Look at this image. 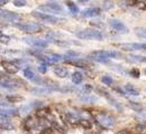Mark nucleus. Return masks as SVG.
I'll use <instances>...</instances> for the list:
<instances>
[{
    "label": "nucleus",
    "instance_id": "412c9836",
    "mask_svg": "<svg viewBox=\"0 0 146 134\" xmlns=\"http://www.w3.org/2000/svg\"><path fill=\"white\" fill-rule=\"evenodd\" d=\"M79 101L82 103H87V104H92L96 103L98 101V98L96 96H90V95H82L79 97Z\"/></svg>",
    "mask_w": 146,
    "mask_h": 134
},
{
    "label": "nucleus",
    "instance_id": "f3484780",
    "mask_svg": "<svg viewBox=\"0 0 146 134\" xmlns=\"http://www.w3.org/2000/svg\"><path fill=\"white\" fill-rule=\"evenodd\" d=\"M54 91H57L55 88H50V87H35L31 90V93L35 94V95H48L51 93H53Z\"/></svg>",
    "mask_w": 146,
    "mask_h": 134
},
{
    "label": "nucleus",
    "instance_id": "72a5a7b5",
    "mask_svg": "<svg viewBox=\"0 0 146 134\" xmlns=\"http://www.w3.org/2000/svg\"><path fill=\"white\" fill-rule=\"evenodd\" d=\"M47 64L46 63H42V64H39L38 65V67H37V71L39 72V73H42V74H45L46 72H47Z\"/></svg>",
    "mask_w": 146,
    "mask_h": 134
},
{
    "label": "nucleus",
    "instance_id": "f8f14e48",
    "mask_svg": "<svg viewBox=\"0 0 146 134\" xmlns=\"http://www.w3.org/2000/svg\"><path fill=\"white\" fill-rule=\"evenodd\" d=\"M19 114V110L14 109V107H5L0 112V117L1 120H9L10 117L17 116Z\"/></svg>",
    "mask_w": 146,
    "mask_h": 134
},
{
    "label": "nucleus",
    "instance_id": "423d86ee",
    "mask_svg": "<svg viewBox=\"0 0 146 134\" xmlns=\"http://www.w3.org/2000/svg\"><path fill=\"white\" fill-rule=\"evenodd\" d=\"M97 92H98L100 95L105 96V97H106V99L109 102L110 104H111V105H112V106H113L116 110H118L119 112H123V110H124V109H123L121 104H120V103H119V102H118L116 98H113L112 96L110 95L109 93H108V92H107L105 88H102V87H98V88H97Z\"/></svg>",
    "mask_w": 146,
    "mask_h": 134
},
{
    "label": "nucleus",
    "instance_id": "dca6fc26",
    "mask_svg": "<svg viewBox=\"0 0 146 134\" xmlns=\"http://www.w3.org/2000/svg\"><path fill=\"white\" fill-rule=\"evenodd\" d=\"M101 8L99 7H92V8H88V9H84L82 11V16L84 17H88V18H91V17H97L101 14Z\"/></svg>",
    "mask_w": 146,
    "mask_h": 134
},
{
    "label": "nucleus",
    "instance_id": "58836bf2",
    "mask_svg": "<svg viewBox=\"0 0 146 134\" xmlns=\"http://www.w3.org/2000/svg\"><path fill=\"white\" fill-rule=\"evenodd\" d=\"M145 129H146L145 124H137V125H136V130L139 131V132H143Z\"/></svg>",
    "mask_w": 146,
    "mask_h": 134
},
{
    "label": "nucleus",
    "instance_id": "b1692460",
    "mask_svg": "<svg viewBox=\"0 0 146 134\" xmlns=\"http://www.w3.org/2000/svg\"><path fill=\"white\" fill-rule=\"evenodd\" d=\"M92 90H93L92 85H90V84H84V85H82V87H80V88H79V92H80V93H82V94L88 95V94H90V93H91Z\"/></svg>",
    "mask_w": 146,
    "mask_h": 134
},
{
    "label": "nucleus",
    "instance_id": "e433bc0d",
    "mask_svg": "<svg viewBox=\"0 0 146 134\" xmlns=\"http://www.w3.org/2000/svg\"><path fill=\"white\" fill-rule=\"evenodd\" d=\"M130 57L137 61H141V63H146V57L145 56H136V55H130Z\"/></svg>",
    "mask_w": 146,
    "mask_h": 134
},
{
    "label": "nucleus",
    "instance_id": "6ab92c4d",
    "mask_svg": "<svg viewBox=\"0 0 146 134\" xmlns=\"http://www.w3.org/2000/svg\"><path fill=\"white\" fill-rule=\"evenodd\" d=\"M53 72H54L55 75L57 77H60V78H65V77L68 76V74H69L68 71L64 67H61V66H55Z\"/></svg>",
    "mask_w": 146,
    "mask_h": 134
},
{
    "label": "nucleus",
    "instance_id": "bb28decb",
    "mask_svg": "<svg viewBox=\"0 0 146 134\" xmlns=\"http://www.w3.org/2000/svg\"><path fill=\"white\" fill-rule=\"evenodd\" d=\"M68 64H71L73 66H75V67H79V68H86L87 67V65H86V63L84 61H78V60H68L66 61Z\"/></svg>",
    "mask_w": 146,
    "mask_h": 134
},
{
    "label": "nucleus",
    "instance_id": "7ed1b4c3",
    "mask_svg": "<svg viewBox=\"0 0 146 134\" xmlns=\"http://www.w3.org/2000/svg\"><path fill=\"white\" fill-rule=\"evenodd\" d=\"M18 29L23 30L24 33L26 34H37V33H40L43 29H44V26L38 24V22H33V21H28V22H19L17 25H15Z\"/></svg>",
    "mask_w": 146,
    "mask_h": 134
},
{
    "label": "nucleus",
    "instance_id": "393cba45",
    "mask_svg": "<svg viewBox=\"0 0 146 134\" xmlns=\"http://www.w3.org/2000/svg\"><path fill=\"white\" fill-rule=\"evenodd\" d=\"M1 129H3V130H14L15 126L9 122V120H1Z\"/></svg>",
    "mask_w": 146,
    "mask_h": 134
},
{
    "label": "nucleus",
    "instance_id": "a211bd4d",
    "mask_svg": "<svg viewBox=\"0 0 146 134\" xmlns=\"http://www.w3.org/2000/svg\"><path fill=\"white\" fill-rule=\"evenodd\" d=\"M124 91H125L127 94H129V95H131V96L139 95V91H138V88L135 87V86L131 85V84H126L125 87H124Z\"/></svg>",
    "mask_w": 146,
    "mask_h": 134
},
{
    "label": "nucleus",
    "instance_id": "aec40b11",
    "mask_svg": "<svg viewBox=\"0 0 146 134\" xmlns=\"http://www.w3.org/2000/svg\"><path fill=\"white\" fill-rule=\"evenodd\" d=\"M50 114V109L48 107H42V109H38L36 110V113H35V116L43 120V118H46Z\"/></svg>",
    "mask_w": 146,
    "mask_h": 134
},
{
    "label": "nucleus",
    "instance_id": "a18cd8bd",
    "mask_svg": "<svg viewBox=\"0 0 146 134\" xmlns=\"http://www.w3.org/2000/svg\"><path fill=\"white\" fill-rule=\"evenodd\" d=\"M144 74H145V75H146V68H145V69H144Z\"/></svg>",
    "mask_w": 146,
    "mask_h": 134
},
{
    "label": "nucleus",
    "instance_id": "79ce46f5",
    "mask_svg": "<svg viewBox=\"0 0 146 134\" xmlns=\"http://www.w3.org/2000/svg\"><path fill=\"white\" fill-rule=\"evenodd\" d=\"M115 92H117V93H119V94H121V95L126 94V92H125L123 88H120V87H116V88H115Z\"/></svg>",
    "mask_w": 146,
    "mask_h": 134
},
{
    "label": "nucleus",
    "instance_id": "2eb2a0df",
    "mask_svg": "<svg viewBox=\"0 0 146 134\" xmlns=\"http://www.w3.org/2000/svg\"><path fill=\"white\" fill-rule=\"evenodd\" d=\"M146 44H141V42H130V44H121L120 47L125 50H141L145 49Z\"/></svg>",
    "mask_w": 146,
    "mask_h": 134
},
{
    "label": "nucleus",
    "instance_id": "6e6552de",
    "mask_svg": "<svg viewBox=\"0 0 146 134\" xmlns=\"http://www.w3.org/2000/svg\"><path fill=\"white\" fill-rule=\"evenodd\" d=\"M0 16H1V18L3 20H6V21H8L10 24H15V25L19 24V20H20V16H19L18 14H16L14 11L5 10V9H1Z\"/></svg>",
    "mask_w": 146,
    "mask_h": 134
},
{
    "label": "nucleus",
    "instance_id": "5701e85b",
    "mask_svg": "<svg viewBox=\"0 0 146 134\" xmlns=\"http://www.w3.org/2000/svg\"><path fill=\"white\" fill-rule=\"evenodd\" d=\"M23 74H24V76L26 77L28 80H34V79L36 78L35 73H34L31 68H25V69H24V72H23Z\"/></svg>",
    "mask_w": 146,
    "mask_h": 134
},
{
    "label": "nucleus",
    "instance_id": "ea45409f",
    "mask_svg": "<svg viewBox=\"0 0 146 134\" xmlns=\"http://www.w3.org/2000/svg\"><path fill=\"white\" fill-rule=\"evenodd\" d=\"M54 42L56 45H58V46H62V47H63V46H68V42H66V41H63V40H57V39H56Z\"/></svg>",
    "mask_w": 146,
    "mask_h": 134
},
{
    "label": "nucleus",
    "instance_id": "37998d69",
    "mask_svg": "<svg viewBox=\"0 0 146 134\" xmlns=\"http://www.w3.org/2000/svg\"><path fill=\"white\" fill-rule=\"evenodd\" d=\"M112 7H113V3H112V2H105V8L110 9V8H112Z\"/></svg>",
    "mask_w": 146,
    "mask_h": 134
},
{
    "label": "nucleus",
    "instance_id": "c03bdc74",
    "mask_svg": "<svg viewBox=\"0 0 146 134\" xmlns=\"http://www.w3.org/2000/svg\"><path fill=\"white\" fill-rule=\"evenodd\" d=\"M117 134H129L128 133V131H126V130H123V131H120V132H118Z\"/></svg>",
    "mask_w": 146,
    "mask_h": 134
},
{
    "label": "nucleus",
    "instance_id": "cd10ccee",
    "mask_svg": "<svg viewBox=\"0 0 146 134\" xmlns=\"http://www.w3.org/2000/svg\"><path fill=\"white\" fill-rule=\"evenodd\" d=\"M76 57H79V54L75 53V52H68L66 54L63 55V59H65L66 61L68 60H72L73 58H76Z\"/></svg>",
    "mask_w": 146,
    "mask_h": 134
},
{
    "label": "nucleus",
    "instance_id": "0eeeda50",
    "mask_svg": "<svg viewBox=\"0 0 146 134\" xmlns=\"http://www.w3.org/2000/svg\"><path fill=\"white\" fill-rule=\"evenodd\" d=\"M27 45L33 46L35 48L42 49V48H46L48 46V41L42 38H35V37H25L23 39Z\"/></svg>",
    "mask_w": 146,
    "mask_h": 134
},
{
    "label": "nucleus",
    "instance_id": "9d476101",
    "mask_svg": "<svg viewBox=\"0 0 146 134\" xmlns=\"http://www.w3.org/2000/svg\"><path fill=\"white\" fill-rule=\"evenodd\" d=\"M109 25H110V27H111L115 31H117V33H120V34H126V33H128L127 26H126L121 20L116 19V18L110 19Z\"/></svg>",
    "mask_w": 146,
    "mask_h": 134
},
{
    "label": "nucleus",
    "instance_id": "473e14b6",
    "mask_svg": "<svg viewBox=\"0 0 146 134\" xmlns=\"http://www.w3.org/2000/svg\"><path fill=\"white\" fill-rule=\"evenodd\" d=\"M6 99L9 103H17V102H20L23 99V97H20V96H7Z\"/></svg>",
    "mask_w": 146,
    "mask_h": 134
},
{
    "label": "nucleus",
    "instance_id": "f257e3e1",
    "mask_svg": "<svg viewBox=\"0 0 146 134\" xmlns=\"http://www.w3.org/2000/svg\"><path fill=\"white\" fill-rule=\"evenodd\" d=\"M91 58L94 59L98 63H104V64H107L109 63V58H116L119 57V53L115 52V50H94L91 53Z\"/></svg>",
    "mask_w": 146,
    "mask_h": 134
},
{
    "label": "nucleus",
    "instance_id": "f704fd0d",
    "mask_svg": "<svg viewBox=\"0 0 146 134\" xmlns=\"http://www.w3.org/2000/svg\"><path fill=\"white\" fill-rule=\"evenodd\" d=\"M10 39H11V37L9 35H6V34H1L0 35V40H1L2 44H8L10 41Z\"/></svg>",
    "mask_w": 146,
    "mask_h": 134
},
{
    "label": "nucleus",
    "instance_id": "1a4fd4ad",
    "mask_svg": "<svg viewBox=\"0 0 146 134\" xmlns=\"http://www.w3.org/2000/svg\"><path fill=\"white\" fill-rule=\"evenodd\" d=\"M32 16L35 17L37 19L42 20V21H45V22H48V24H56L58 21V18L52 16V15H47V14H44V12H40V11H37L34 10L32 11Z\"/></svg>",
    "mask_w": 146,
    "mask_h": 134
},
{
    "label": "nucleus",
    "instance_id": "a878e982",
    "mask_svg": "<svg viewBox=\"0 0 146 134\" xmlns=\"http://www.w3.org/2000/svg\"><path fill=\"white\" fill-rule=\"evenodd\" d=\"M79 124H80L83 129H86V130H89V129L92 127L91 122H90L89 120H87V118H81V120L79 121Z\"/></svg>",
    "mask_w": 146,
    "mask_h": 134
},
{
    "label": "nucleus",
    "instance_id": "f03ea898",
    "mask_svg": "<svg viewBox=\"0 0 146 134\" xmlns=\"http://www.w3.org/2000/svg\"><path fill=\"white\" fill-rule=\"evenodd\" d=\"M75 36L78 38L86 39V40H102L104 39V34L100 30L93 29V28L82 29V30L78 31L75 34Z\"/></svg>",
    "mask_w": 146,
    "mask_h": 134
},
{
    "label": "nucleus",
    "instance_id": "4468645a",
    "mask_svg": "<svg viewBox=\"0 0 146 134\" xmlns=\"http://www.w3.org/2000/svg\"><path fill=\"white\" fill-rule=\"evenodd\" d=\"M1 66L8 74H16L19 72V67L14 61H1Z\"/></svg>",
    "mask_w": 146,
    "mask_h": 134
},
{
    "label": "nucleus",
    "instance_id": "2f4dec72",
    "mask_svg": "<svg viewBox=\"0 0 146 134\" xmlns=\"http://www.w3.org/2000/svg\"><path fill=\"white\" fill-rule=\"evenodd\" d=\"M33 110V106H32V104L29 103L28 105H25V106H23L21 107V110H20V113L21 114H24V115H27L31 111Z\"/></svg>",
    "mask_w": 146,
    "mask_h": 134
},
{
    "label": "nucleus",
    "instance_id": "39448f33",
    "mask_svg": "<svg viewBox=\"0 0 146 134\" xmlns=\"http://www.w3.org/2000/svg\"><path fill=\"white\" fill-rule=\"evenodd\" d=\"M38 9L40 11H50V12H54V14H58V15L63 14V8L57 2H46L44 5H40L38 7Z\"/></svg>",
    "mask_w": 146,
    "mask_h": 134
},
{
    "label": "nucleus",
    "instance_id": "a19ab883",
    "mask_svg": "<svg viewBox=\"0 0 146 134\" xmlns=\"http://www.w3.org/2000/svg\"><path fill=\"white\" fill-rule=\"evenodd\" d=\"M137 34L141 37H145L146 38V29H139V30H137Z\"/></svg>",
    "mask_w": 146,
    "mask_h": 134
},
{
    "label": "nucleus",
    "instance_id": "c9c22d12",
    "mask_svg": "<svg viewBox=\"0 0 146 134\" xmlns=\"http://www.w3.org/2000/svg\"><path fill=\"white\" fill-rule=\"evenodd\" d=\"M129 74H130V76L134 77V78H138L139 75H141V73H139V71H138L137 68H133V69L129 72Z\"/></svg>",
    "mask_w": 146,
    "mask_h": 134
},
{
    "label": "nucleus",
    "instance_id": "4be33fe9",
    "mask_svg": "<svg viewBox=\"0 0 146 134\" xmlns=\"http://www.w3.org/2000/svg\"><path fill=\"white\" fill-rule=\"evenodd\" d=\"M82 80H83V75H82V73H80V72H74V73L72 74L73 84L79 85V84L82 83Z\"/></svg>",
    "mask_w": 146,
    "mask_h": 134
},
{
    "label": "nucleus",
    "instance_id": "c85d7f7f",
    "mask_svg": "<svg viewBox=\"0 0 146 134\" xmlns=\"http://www.w3.org/2000/svg\"><path fill=\"white\" fill-rule=\"evenodd\" d=\"M66 6L69 7L70 11H71L72 14H74V15L79 12V8H78V6H76V5H75L73 1H68V2H66Z\"/></svg>",
    "mask_w": 146,
    "mask_h": 134
},
{
    "label": "nucleus",
    "instance_id": "49530a36",
    "mask_svg": "<svg viewBox=\"0 0 146 134\" xmlns=\"http://www.w3.org/2000/svg\"><path fill=\"white\" fill-rule=\"evenodd\" d=\"M145 50H146V46H145Z\"/></svg>",
    "mask_w": 146,
    "mask_h": 134
},
{
    "label": "nucleus",
    "instance_id": "9b49d317",
    "mask_svg": "<svg viewBox=\"0 0 146 134\" xmlns=\"http://www.w3.org/2000/svg\"><path fill=\"white\" fill-rule=\"evenodd\" d=\"M1 87L2 88H6V90H16L20 86V82H18V79H10V78H2L1 79V83H0Z\"/></svg>",
    "mask_w": 146,
    "mask_h": 134
},
{
    "label": "nucleus",
    "instance_id": "ddd939ff",
    "mask_svg": "<svg viewBox=\"0 0 146 134\" xmlns=\"http://www.w3.org/2000/svg\"><path fill=\"white\" fill-rule=\"evenodd\" d=\"M38 123H39V118L38 117H36V116H28L26 118V121L24 122V127L27 131L31 132L32 130H34L38 125Z\"/></svg>",
    "mask_w": 146,
    "mask_h": 134
},
{
    "label": "nucleus",
    "instance_id": "4c0bfd02",
    "mask_svg": "<svg viewBox=\"0 0 146 134\" xmlns=\"http://www.w3.org/2000/svg\"><path fill=\"white\" fill-rule=\"evenodd\" d=\"M14 5L16 7H24V6H26V1H24V0H15Z\"/></svg>",
    "mask_w": 146,
    "mask_h": 134
},
{
    "label": "nucleus",
    "instance_id": "7c9ffc66",
    "mask_svg": "<svg viewBox=\"0 0 146 134\" xmlns=\"http://www.w3.org/2000/svg\"><path fill=\"white\" fill-rule=\"evenodd\" d=\"M129 105H130V107H131L133 110H135V111H137V112H142V111H143L142 105H141V104H138V103H135V102L129 101Z\"/></svg>",
    "mask_w": 146,
    "mask_h": 134
},
{
    "label": "nucleus",
    "instance_id": "c756f323",
    "mask_svg": "<svg viewBox=\"0 0 146 134\" xmlns=\"http://www.w3.org/2000/svg\"><path fill=\"white\" fill-rule=\"evenodd\" d=\"M101 82H102L105 85H107V86H111V85L113 84V79H112V77H110L109 75H104V76L101 77Z\"/></svg>",
    "mask_w": 146,
    "mask_h": 134
},
{
    "label": "nucleus",
    "instance_id": "20e7f679",
    "mask_svg": "<svg viewBox=\"0 0 146 134\" xmlns=\"http://www.w3.org/2000/svg\"><path fill=\"white\" fill-rule=\"evenodd\" d=\"M96 120L104 127H112L115 125V123H116L115 117L111 114H109V113H106V112L99 113V114L96 116Z\"/></svg>",
    "mask_w": 146,
    "mask_h": 134
}]
</instances>
